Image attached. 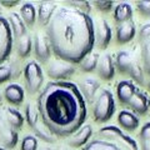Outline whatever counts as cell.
Returning <instances> with one entry per match:
<instances>
[{
    "instance_id": "obj_22",
    "label": "cell",
    "mask_w": 150,
    "mask_h": 150,
    "mask_svg": "<svg viewBox=\"0 0 150 150\" xmlns=\"http://www.w3.org/2000/svg\"><path fill=\"white\" fill-rule=\"evenodd\" d=\"M8 21H9V24H10L13 35L15 36V39H19V38L26 35V25L24 24V21L21 20L19 14L10 13L8 16Z\"/></svg>"
},
{
    "instance_id": "obj_24",
    "label": "cell",
    "mask_w": 150,
    "mask_h": 150,
    "mask_svg": "<svg viewBox=\"0 0 150 150\" xmlns=\"http://www.w3.org/2000/svg\"><path fill=\"white\" fill-rule=\"evenodd\" d=\"M20 18L26 26H34L36 21V10L33 4L24 3L20 6Z\"/></svg>"
},
{
    "instance_id": "obj_17",
    "label": "cell",
    "mask_w": 150,
    "mask_h": 150,
    "mask_svg": "<svg viewBox=\"0 0 150 150\" xmlns=\"http://www.w3.org/2000/svg\"><path fill=\"white\" fill-rule=\"evenodd\" d=\"M0 139L5 148L13 149L18 143V133L15 129H13L8 124L6 120L0 119Z\"/></svg>"
},
{
    "instance_id": "obj_36",
    "label": "cell",
    "mask_w": 150,
    "mask_h": 150,
    "mask_svg": "<svg viewBox=\"0 0 150 150\" xmlns=\"http://www.w3.org/2000/svg\"><path fill=\"white\" fill-rule=\"evenodd\" d=\"M93 5L101 13H109L114 8V3L112 1H94Z\"/></svg>"
},
{
    "instance_id": "obj_19",
    "label": "cell",
    "mask_w": 150,
    "mask_h": 150,
    "mask_svg": "<svg viewBox=\"0 0 150 150\" xmlns=\"http://www.w3.org/2000/svg\"><path fill=\"white\" fill-rule=\"evenodd\" d=\"M118 123L126 131H135L139 128L140 120L134 112L129 110H121L118 114Z\"/></svg>"
},
{
    "instance_id": "obj_10",
    "label": "cell",
    "mask_w": 150,
    "mask_h": 150,
    "mask_svg": "<svg viewBox=\"0 0 150 150\" xmlns=\"http://www.w3.org/2000/svg\"><path fill=\"white\" fill-rule=\"evenodd\" d=\"M129 109L131 112L138 115H146L150 109V98L145 91L143 90H137V93L133 95V98L128 103Z\"/></svg>"
},
{
    "instance_id": "obj_37",
    "label": "cell",
    "mask_w": 150,
    "mask_h": 150,
    "mask_svg": "<svg viewBox=\"0 0 150 150\" xmlns=\"http://www.w3.org/2000/svg\"><path fill=\"white\" fill-rule=\"evenodd\" d=\"M149 36H150V23H146V24L142 25L139 30V41L146 39Z\"/></svg>"
},
{
    "instance_id": "obj_15",
    "label": "cell",
    "mask_w": 150,
    "mask_h": 150,
    "mask_svg": "<svg viewBox=\"0 0 150 150\" xmlns=\"http://www.w3.org/2000/svg\"><path fill=\"white\" fill-rule=\"evenodd\" d=\"M100 89V83L96 80L95 78H84L80 81V93L84 98V100H86L89 103H91L94 99H95L98 91Z\"/></svg>"
},
{
    "instance_id": "obj_7",
    "label": "cell",
    "mask_w": 150,
    "mask_h": 150,
    "mask_svg": "<svg viewBox=\"0 0 150 150\" xmlns=\"http://www.w3.org/2000/svg\"><path fill=\"white\" fill-rule=\"evenodd\" d=\"M13 49V31L8 19L0 15V64L9 58Z\"/></svg>"
},
{
    "instance_id": "obj_28",
    "label": "cell",
    "mask_w": 150,
    "mask_h": 150,
    "mask_svg": "<svg viewBox=\"0 0 150 150\" xmlns=\"http://www.w3.org/2000/svg\"><path fill=\"white\" fill-rule=\"evenodd\" d=\"M142 48V62H143V70L145 74L150 76V36L140 41Z\"/></svg>"
},
{
    "instance_id": "obj_4",
    "label": "cell",
    "mask_w": 150,
    "mask_h": 150,
    "mask_svg": "<svg viewBox=\"0 0 150 150\" xmlns=\"http://www.w3.org/2000/svg\"><path fill=\"white\" fill-rule=\"evenodd\" d=\"M93 116L96 123H106L115 112V100L114 95L109 89H101L94 99Z\"/></svg>"
},
{
    "instance_id": "obj_26",
    "label": "cell",
    "mask_w": 150,
    "mask_h": 150,
    "mask_svg": "<svg viewBox=\"0 0 150 150\" xmlns=\"http://www.w3.org/2000/svg\"><path fill=\"white\" fill-rule=\"evenodd\" d=\"M31 46H33V40L30 35H24L21 38L16 39V53L20 58H28L30 55L31 51Z\"/></svg>"
},
{
    "instance_id": "obj_29",
    "label": "cell",
    "mask_w": 150,
    "mask_h": 150,
    "mask_svg": "<svg viewBox=\"0 0 150 150\" xmlns=\"http://www.w3.org/2000/svg\"><path fill=\"white\" fill-rule=\"evenodd\" d=\"M33 130H34L36 138H39L40 140H44L45 143H55V135L43 124V121H38Z\"/></svg>"
},
{
    "instance_id": "obj_14",
    "label": "cell",
    "mask_w": 150,
    "mask_h": 150,
    "mask_svg": "<svg viewBox=\"0 0 150 150\" xmlns=\"http://www.w3.org/2000/svg\"><path fill=\"white\" fill-rule=\"evenodd\" d=\"M135 34H137V26L133 20L119 24L116 28V43L120 45L128 44L134 39Z\"/></svg>"
},
{
    "instance_id": "obj_43",
    "label": "cell",
    "mask_w": 150,
    "mask_h": 150,
    "mask_svg": "<svg viewBox=\"0 0 150 150\" xmlns=\"http://www.w3.org/2000/svg\"><path fill=\"white\" fill-rule=\"evenodd\" d=\"M0 10H1V9H0Z\"/></svg>"
},
{
    "instance_id": "obj_16",
    "label": "cell",
    "mask_w": 150,
    "mask_h": 150,
    "mask_svg": "<svg viewBox=\"0 0 150 150\" xmlns=\"http://www.w3.org/2000/svg\"><path fill=\"white\" fill-rule=\"evenodd\" d=\"M93 135V128L91 125H83L80 129H79L76 133L73 134L70 137L68 144L71 148H81L85 146V145L89 143Z\"/></svg>"
},
{
    "instance_id": "obj_34",
    "label": "cell",
    "mask_w": 150,
    "mask_h": 150,
    "mask_svg": "<svg viewBox=\"0 0 150 150\" xmlns=\"http://www.w3.org/2000/svg\"><path fill=\"white\" fill-rule=\"evenodd\" d=\"M137 10L142 16L150 18V0H143L137 3Z\"/></svg>"
},
{
    "instance_id": "obj_42",
    "label": "cell",
    "mask_w": 150,
    "mask_h": 150,
    "mask_svg": "<svg viewBox=\"0 0 150 150\" xmlns=\"http://www.w3.org/2000/svg\"><path fill=\"white\" fill-rule=\"evenodd\" d=\"M0 150H4V148H1V146H0Z\"/></svg>"
},
{
    "instance_id": "obj_38",
    "label": "cell",
    "mask_w": 150,
    "mask_h": 150,
    "mask_svg": "<svg viewBox=\"0 0 150 150\" xmlns=\"http://www.w3.org/2000/svg\"><path fill=\"white\" fill-rule=\"evenodd\" d=\"M0 5L6 6V8H13L19 5V1H5V0H3V1H0Z\"/></svg>"
},
{
    "instance_id": "obj_23",
    "label": "cell",
    "mask_w": 150,
    "mask_h": 150,
    "mask_svg": "<svg viewBox=\"0 0 150 150\" xmlns=\"http://www.w3.org/2000/svg\"><path fill=\"white\" fill-rule=\"evenodd\" d=\"M83 150H125L124 148L119 146L118 144L109 142L105 139H95L89 142Z\"/></svg>"
},
{
    "instance_id": "obj_5",
    "label": "cell",
    "mask_w": 150,
    "mask_h": 150,
    "mask_svg": "<svg viewBox=\"0 0 150 150\" xmlns=\"http://www.w3.org/2000/svg\"><path fill=\"white\" fill-rule=\"evenodd\" d=\"M98 135L100 137V139L109 140V142L118 144L121 148L125 146V149L128 150H139L137 142L131 137L123 133V130H120L118 126H114V125L104 126V128H101L99 130Z\"/></svg>"
},
{
    "instance_id": "obj_21",
    "label": "cell",
    "mask_w": 150,
    "mask_h": 150,
    "mask_svg": "<svg viewBox=\"0 0 150 150\" xmlns=\"http://www.w3.org/2000/svg\"><path fill=\"white\" fill-rule=\"evenodd\" d=\"M112 16L118 24L126 23L133 18V8L128 3H119L112 9Z\"/></svg>"
},
{
    "instance_id": "obj_9",
    "label": "cell",
    "mask_w": 150,
    "mask_h": 150,
    "mask_svg": "<svg viewBox=\"0 0 150 150\" xmlns=\"http://www.w3.org/2000/svg\"><path fill=\"white\" fill-rule=\"evenodd\" d=\"M94 31H95V45L98 49L104 50L109 46L111 41V28L108 24L105 19H99L94 24Z\"/></svg>"
},
{
    "instance_id": "obj_35",
    "label": "cell",
    "mask_w": 150,
    "mask_h": 150,
    "mask_svg": "<svg viewBox=\"0 0 150 150\" xmlns=\"http://www.w3.org/2000/svg\"><path fill=\"white\" fill-rule=\"evenodd\" d=\"M13 78L11 68L9 65H0V84L6 83Z\"/></svg>"
},
{
    "instance_id": "obj_18",
    "label": "cell",
    "mask_w": 150,
    "mask_h": 150,
    "mask_svg": "<svg viewBox=\"0 0 150 150\" xmlns=\"http://www.w3.org/2000/svg\"><path fill=\"white\" fill-rule=\"evenodd\" d=\"M56 4L50 3V1H43L39 4L38 8V14H36V20L39 23L40 26H48L50 23L51 18H53L54 13L56 11Z\"/></svg>"
},
{
    "instance_id": "obj_40",
    "label": "cell",
    "mask_w": 150,
    "mask_h": 150,
    "mask_svg": "<svg viewBox=\"0 0 150 150\" xmlns=\"http://www.w3.org/2000/svg\"><path fill=\"white\" fill-rule=\"evenodd\" d=\"M148 89L150 90V80H149V83H148Z\"/></svg>"
},
{
    "instance_id": "obj_31",
    "label": "cell",
    "mask_w": 150,
    "mask_h": 150,
    "mask_svg": "<svg viewBox=\"0 0 150 150\" xmlns=\"http://www.w3.org/2000/svg\"><path fill=\"white\" fill-rule=\"evenodd\" d=\"M140 150H150V121L145 123L139 133Z\"/></svg>"
},
{
    "instance_id": "obj_33",
    "label": "cell",
    "mask_w": 150,
    "mask_h": 150,
    "mask_svg": "<svg viewBox=\"0 0 150 150\" xmlns=\"http://www.w3.org/2000/svg\"><path fill=\"white\" fill-rule=\"evenodd\" d=\"M65 4H67L68 8L76 9V10H80L86 14H89L91 10V4L89 1H67Z\"/></svg>"
},
{
    "instance_id": "obj_30",
    "label": "cell",
    "mask_w": 150,
    "mask_h": 150,
    "mask_svg": "<svg viewBox=\"0 0 150 150\" xmlns=\"http://www.w3.org/2000/svg\"><path fill=\"white\" fill-rule=\"evenodd\" d=\"M25 120L30 128H34L36 125V123L39 121V111H38V108L34 104H30V103L26 104V106H25Z\"/></svg>"
},
{
    "instance_id": "obj_39",
    "label": "cell",
    "mask_w": 150,
    "mask_h": 150,
    "mask_svg": "<svg viewBox=\"0 0 150 150\" xmlns=\"http://www.w3.org/2000/svg\"><path fill=\"white\" fill-rule=\"evenodd\" d=\"M41 150H51V149H50V148H43Z\"/></svg>"
},
{
    "instance_id": "obj_8",
    "label": "cell",
    "mask_w": 150,
    "mask_h": 150,
    "mask_svg": "<svg viewBox=\"0 0 150 150\" xmlns=\"http://www.w3.org/2000/svg\"><path fill=\"white\" fill-rule=\"evenodd\" d=\"M46 73L55 81H65L75 74V67L62 60H54L46 67Z\"/></svg>"
},
{
    "instance_id": "obj_27",
    "label": "cell",
    "mask_w": 150,
    "mask_h": 150,
    "mask_svg": "<svg viewBox=\"0 0 150 150\" xmlns=\"http://www.w3.org/2000/svg\"><path fill=\"white\" fill-rule=\"evenodd\" d=\"M99 54L98 53H91L88 54L85 58H84L79 65H80V69L81 71L84 73H91L94 70H96V67H98V63H99Z\"/></svg>"
},
{
    "instance_id": "obj_41",
    "label": "cell",
    "mask_w": 150,
    "mask_h": 150,
    "mask_svg": "<svg viewBox=\"0 0 150 150\" xmlns=\"http://www.w3.org/2000/svg\"><path fill=\"white\" fill-rule=\"evenodd\" d=\"M0 101H1V94H0Z\"/></svg>"
},
{
    "instance_id": "obj_25",
    "label": "cell",
    "mask_w": 150,
    "mask_h": 150,
    "mask_svg": "<svg viewBox=\"0 0 150 150\" xmlns=\"http://www.w3.org/2000/svg\"><path fill=\"white\" fill-rule=\"evenodd\" d=\"M5 120L13 129H21L24 124V118L20 114V111L14 109V108H6L5 109Z\"/></svg>"
},
{
    "instance_id": "obj_32",
    "label": "cell",
    "mask_w": 150,
    "mask_h": 150,
    "mask_svg": "<svg viewBox=\"0 0 150 150\" xmlns=\"http://www.w3.org/2000/svg\"><path fill=\"white\" fill-rule=\"evenodd\" d=\"M20 150H38V139L33 135H26L21 140Z\"/></svg>"
},
{
    "instance_id": "obj_12",
    "label": "cell",
    "mask_w": 150,
    "mask_h": 150,
    "mask_svg": "<svg viewBox=\"0 0 150 150\" xmlns=\"http://www.w3.org/2000/svg\"><path fill=\"white\" fill-rule=\"evenodd\" d=\"M34 53L40 63H46L51 56V48L48 38L39 33L34 38Z\"/></svg>"
},
{
    "instance_id": "obj_1",
    "label": "cell",
    "mask_w": 150,
    "mask_h": 150,
    "mask_svg": "<svg viewBox=\"0 0 150 150\" xmlns=\"http://www.w3.org/2000/svg\"><path fill=\"white\" fill-rule=\"evenodd\" d=\"M36 108L43 124L59 138L75 134L88 115L80 90L70 81L48 83L38 96Z\"/></svg>"
},
{
    "instance_id": "obj_3",
    "label": "cell",
    "mask_w": 150,
    "mask_h": 150,
    "mask_svg": "<svg viewBox=\"0 0 150 150\" xmlns=\"http://www.w3.org/2000/svg\"><path fill=\"white\" fill-rule=\"evenodd\" d=\"M115 69L120 74H126L139 84H144V70L134 55L128 50H120L115 55Z\"/></svg>"
},
{
    "instance_id": "obj_11",
    "label": "cell",
    "mask_w": 150,
    "mask_h": 150,
    "mask_svg": "<svg viewBox=\"0 0 150 150\" xmlns=\"http://www.w3.org/2000/svg\"><path fill=\"white\" fill-rule=\"evenodd\" d=\"M96 71H98V75L105 81H109L114 78L115 64H114V60H112L111 54L106 53L100 56L99 63H98V67H96Z\"/></svg>"
},
{
    "instance_id": "obj_6",
    "label": "cell",
    "mask_w": 150,
    "mask_h": 150,
    "mask_svg": "<svg viewBox=\"0 0 150 150\" xmlns=\"http://www.w3.org/2000/svg\"><path fill=\"white\" fill-rule=\"evenodd\" d=\"M24 78H25V86L28 93L33 95L40 90L44 81L43 69L39 64L34 60L29 62L24 68Z\"/></svg>"
},
{
    "instance_id": "obj_20",
    "label": "cell",
    "mask_w": 150,
    "mask_h": 150,
    "mask_svg": "<svg viewBox=\"0 0 150 150\" xmlns=\"http://www.w3.org/2000/svg\"><path fill=\"white\" fill-rule=\"evenodd\" d=\"M4 96L8 103L13 105H20L24 101V89L18 84H10L4 90Z\"/></svg>"
},
{
    "instance_id": "obj_2",
    "label": "cell",
    "mask_w": 150,
    "mask_h": 150,
    "mask_svg": "<svg viewBox=\"0 0 150 150\" xmlns=\"http://www.w3.org/2000/svg\"><path fill=\"white\" fill-rule=\"evenodd\" d=\"M46 38L56 58L79 64L95 45L94 21L89 14L76 9L58 8L46 26Z\"/></svg>"
},
{
    "instance_id": "obj_13",
    "label": "cell",
    "mask_w": 150,
    "mask_h": 150,
    "mask_svg": "<svg viewBox=\"0 0 150 150\" xmlns=\"http://www.w3.org/2000/svg\"><path fill=\"white\" fill-rule=\"evenodd\" d=\"M138 88L131 80H120L116 84V98L120 101V104L128 105V103L137 93Z\"/></svg>"
}]
</instances>
